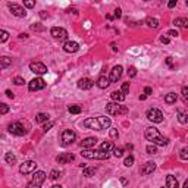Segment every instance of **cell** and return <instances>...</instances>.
Here are the masks:
<instances>
[{"label": "cell", "mask_w": 188, "mask_h": 188, "mask_svg": "<svg viewBox=\"0 0 188 188\" xmlns=\"http://www.w3.org/2000/svg\"><path fill=\"white\" fill-rule=\"evenodd\" d=\"M50 35L56 40H66L68 38V31L65 28H60V27H53L50 30Z\"/></svg>", "instance_id": "cell-10"}, {"label": "cell", "mask_w": 188, "mask_h": 188, "mask_svg": "<svg viewBox=\"0 0 188 188\" xmlns=\"http://www.w3.org/2000/svg\"><path fill=\"white\" fill-rule=\"evenodd\" d=\"M40 15H41V18H47V15H46V12H44V10H43V12H41Z\"/></svg>", "instance_id": "cell-58"}, {"label": "cell", "mask_w": 188, "mask_h": 188, "mask_svg": "<svg viewBox=\"0 0 188 188\" xmlns=\"http://www.w3.org/2000/svg\"><path fill=\"white\" fill-rule=\"evenodd\" d=\"M166 188H179V182L176 179V176H173V175L166 176Z\"/></svg>", "instance_id": "cell-20"}, {"label": "cell", "mask_w": 188, "mask_h": 188, "mask_svg": "<svg viewBox=\"0 0 188 188\" xmlns=\"http://www.w3.org/2000/svg\"><path fill=\"white\" fill-rule=\"evenodd\" d=\"M96 143H97V140L94 138V137H87V138H84L81 141V147L82 148H94Z\"/></svg>", "instance_id": "cell-19"}, {"label": "cell", "mask_w": 188, "mask_h": 188, "mask_svg": "<svg viewBox=\"0 0 188 188\" xmlns=\"http://www.w3.org/2000/svg\"><path fill=\"white\" fill-rule=\"evenodd\" d=\"M46 172L43 171H35L34 172V176L33 179L28 182V185H27V188H40L41 185H43V182L46 181Z\"/></svg>", "instance_id": "cell-3"}, {"label": "cell", "mask_w": 188, "mask_h": 188, "mask_svg": "<svg viewBox=\"0 0 188 188\" xmlns=\"http://www.w3.org/2000/svg\"><path fill=\"white\" fill-rule=\"evenodd\" d=\"M182 101L184 105H188V87H182Z\"/></svg>", "instance_id": "cell-36"}, {"label": "cell", "mask_w": 188, "mask_h": 188, "mask_svg": "<svg viewBox=\"0 0 188 188\" xmlns=\"http://www.w3.org/2000/svg\"><path fill=\"white\" fill-rule=\"evenodd\" d=\"M9 112V106L6 103H0V115H6Z\"/></svg>", "instance_id": "cell-41"}, {"label": "cell", "mask_w": 188, "mask_h": 188, "mask_svg": "<svg viewBox=\"0 0 188 188\" xmlns=\"http://www.w3.org/2000/svg\"><path fill=\"white\" fill-rule=\"evenodd\" d=\"M44 30H46V28H44L41 24H38V22L31 25V31H35V33H41V31H44Z\"/></svg>", "instance_id": "cell-35"}, {"label": "cell", "mask_w": 188, "mask_h": 188, "mask_svg": "<svg viewBox=\"0 0 188 188\" xmlns=\"http://www.w3.org/2000/svg\"><path fill=\"white\" fill-rule=\"evenodd\" d=\"M113 156L115 157H122L123 156V148H113Z\"/></svg>", "instance_id": "cell-43"}, {"label": "cell", "mask_w": 188, "mask_h": 188, "mask_svg": "<svg viewBox=\"0 0 188 188\" xmlns=\"http://www.w3.org/2000/svg\"><path fill=\"white\" fill-rule=\"evenodd\" d=\"M24 78H21V76H15L13 78V84H16V85H22L24 84Z\"/></svg>", "instance_id": "cell-48"}, {"label": "cell", "mask_w": 188, "mask_h": 188, "mask_svg": "<svg viewBox=\"0 0 188 188\" xmlns=\"http://www.w3.org/2000/svg\"><path fill=\"white\" fill-rule=\"evenodd\" d=\"M178 121H179L181 123H187L188 122V115L187 113H184L182 110H178Z\"/></svg>", "instance_id": "cell-32"}, {"label": "cell", "mask_w": 188, "mask_h": 188, "mask_svg": "<svg viewBox=\"0 0 188 188\" xmlns=\"http://www.w3.org/2000/svg\"><path fill=\"white\" fill-rule=\"evenodd\" d=\"M160 41H162L163 44H168V43H169V37H162V38H160Z\"/></svg>", "instance_id": "cell-52"}, {"label": "cell", "mask_w": 188, "mask_h": 188, "mask_svg": "<svg viewBox=\"0 0 188 188\" xmlns=\"http://www.w3.org/2000/svg\"><path fill=\"white\" fill-rule=\"evenodd\" d=\"M121 16H122V10H121L119 8L115 9V18H118V19H119Z\"/></svg>", "instance_id": "cell-50"}, {"label": "cell", "mask_w": 188, "mask_h": 188, "mask_svg": "<svg viewBox=\"0 0 188 188\" xmlns=\"http://www.w3.org/2000/svg\"><path fill=\"white\" fill-rule=\"evenodd\" d=\"M146 151H147L148 154H154L156 151H157V148H156L154 144H148L147 147H146Z\"/></svg>", "instance_id": "cell-39"}, {"label": "cell", "mask_w": 188, "mask_h": 188, "mask_svg": "<svg viewBox=\"0 0 188 188\" xmlns=\"http://www.w3.org/2000/svg\"><path fill=\"white\" fill-rule=\"evenodd\" d=\"M82 125L85 126V128H88V129H94V131H101V126H100V122H98L97 118H88V119H85Z\"/></svg>", "instance_id": "cell-13"}, {"label": "cell", "mask_w": 188, "mask_h": 188, "mask_svg": "<svg viewBox=\"0 0 188 188\" xmlns=\"http://www.w3.org/2000/svg\"><path fill=\"white\" fill-rule=\"evenodd\" d=\"M51 188H62V187H60V185H53Z\"/></svg>", "instance_id": "cell-59"}, {"label": "cell", "mask_w": 188, "mask_h": 188, "mask_svg": "<svg viewBox=\"0 0 188 188\" xmlns=\"http://www.w3.org/2000/svg\"><path fill=\"white\" fill-rule=\"evenodd\" d=\"M68 110H69V113H72V115L81 113V107L78 106V105H72V106H69L68 107Z\"/></svg>", "instance_id": "cell-33"}, {"label": "cell", "mask_w": 188, "mask_h": 188, "mask_svg": "<svg viewBox=\"0 0 188 188\" xmlns=\"http://www.w3.org/2000/svg\"><path fill=\"white\" fill-rule=\"evenodd\" d=\"M24 6L28 9H31L35 6V2H34V0H27V2H24Z\"/></svg>", "instance_id": "cell-46"}, {"label": "cell", "mask_w": 188, "mask_h": 188, "mask_svg": "<svg viewBox=\"0 0 188 188\" xmlns=\"http://www.w3.org/2000/svg\"><path fill=\"white\" fill-rule=\"evenodd\" d=\"M176 100H178V94L176 93H169V94L165 96V103H168V105L176 103Z\"/></svg>", "instance_id": "cell-25"}, {"label": "cell", "mask_w": 188, "mask_h": 188, "mask_svg": "<svg viewBox=\"0 0 188 188\" xmlns=\"http://www.w3.org/2000/svg\"><path fill=\"white\" fill-rule=\"evenodd\" d=\"M137 75V68L135 66H129V69H128V76L129 78H134Z\"/></svg>", "instance_id": "cell-42"}, {"label": "cell", "mask_w": 188, "mask_h": 188, "mask_svg": "<svg viewBox=\"0 0 188 188\" xmlns=\"http://www.w3.org/2000/svg\"><path fill=\"white\" fill-rule=\"evenodd\" d=\"M110 97L113 100V103H122L123 100H125V96H123L121 91H113V93L110 94Z\"/></svg>", "instance_id": "cell-24"}, {"label": "cell", "mask_w": 188, "mask_h": 188, "mask_svg": "<svg viewBox=\"0 0 188 188\" xmlns=\"http://www.w3.org/2000/svg\"><path fill=\"white\" fill-rule=\"evenodd\" d=\"M147 119L154 123H160V122H163V113L159 109H148Z\"/></svg>", "instance_id": "cell-7"}, {"label": "cell", "mask_w": 188, "mask_h": 188, "mask_svg": "<svg viewBox=\"0 0 188 188\" xmlns=\"http://www.w3.org/2000/svg\"><path fill=\"white\" fill-rule=\"evenodd\" d=\"M146 138L148 140V141H151L154 146H166L168 144V140L165 138V137H162L160 135V132L157 131V128H154V126H148L147 129H146Z\"/></svg>", "instance_id": "cell-1"}, {"label": "cell", "mask_w": 188, "mask_h": 188, "mask_svg": "<svg viewBox=\"0 0 188 188\" xmlns=\"http://www.w3.org/2000/svg\"><path fill=\"white\" fill-rule=\"evenodd\" d=\"M121 93H122L123 96H126V94L129 93V82H123V84H122V90H121Z\"/></svg>", "instance_id": "cell-40"}, {"label": "cell", "mask_w": 188, "mask_h": 188, "mask_svg": "<svg viewBox=\"0 0 188 188\" xmlns=\"http://www.w3.org/2000/svg\"><path fill=\"white\" fill-rule=\"evenodd\" d=\"M109 134H110V137L113 140H116L118 137H119V132H118V129H115V128H112L110 131H109Z\"/></svg>", "instance_id": "cell-47"}, {"label": "cell", "mask_w": 188, "mask_h": 188, "mask_svg": "<svg viewBox=\"0 0 188 188\" xmlns=\"http://www.w3.org/2000/svg\"><path fill=\"white\" fill-rule=\"evenodd\" d=\"M75 137H76V135H75V132L72 131V129H65V131L62 132V138H60L62 143H60V144H62L63 147H66V146H69V144L74 143Z\"/></svg>", "instance_id": "cell-9"}, {"label": "cell", "mask_w": 188, "mask_h": 188, "mask_svg": "<svg viewBox=\"0 0 188 188\" xmlns=\"http://www.w3.org/2000/svg\"><path fill=\"white\" fill-rule=\"evenodd\" d=\"M100 150H101V151H106V153H109L110 150H113V146H112V143H110V141H103V143H101V146H100Z\"/></svg>", "instance_id": "cell-27"}, {"label": "cell", "mask_w": 188, "mask_h": 188, "mask_svg": "<svg viewBox=\"0 0 188 188\" xmlns=\"http://www.w3.org/2000/svg\"><path fill=\"white\" fill-rule=\"evenodd\" d=\"M163 188H165V187H163Z\"/></svg>", "instance_id": "cell-60"}, {"label": "cell", "mask_w": 188, "mask_h": 188, "mask_svg": "<svg viewBox=\"0 0 188 188\" xmlns=\"http://www.w3.org/2000/svg\"><path fill=\"white\" fill-rule=\"evenodd\" d=\"M168 35H171V37H178L179 33H178L176 30H171V31H168Z\"/></svg>", "instance_id": "cell-49"}, {"label": "cell", "mask_w": 188, "mask_h": 188, "mask_svg": "<svg viewBox=\"0 0 188 188\" xmlns=\"http://www.w3.org/2000/svg\"><path fill=\"white\" fill-rule=\"evenodd\" d=\"M151 93H153L151 87H146V88H144V94H146V96H150Z\"/></svg>", "instance_id": "cell-51"}, {"label": "cell", "mask_w": 188, "mask_h": 188, "mask_svg": "<svg viewBox=\"0 0 188 188\" xmlns=\"http://www.w3.org/2000/svg\"><path fill=\"white\" fill-rule=\"evenodd\" d=\"M123 165L126 166V168H131L132 165H134V156H128V157H125V160H123Z\"/></svg>", "instance_id": "cell-37"}, {"label": "cell", "mask_w": 188, "mask_h": 188, "mask_svg": "<svg viewBox=\"0 0 188 188\" xmlns=\"http://www.w3.org/2000/svg\"><path fill=\"white\" fill-rule=\"evenodd\" d=\"M74 160V154L72 153H62L56 157V162L59 165H65V163H69Z\"/></svg>", "instance_id": "cell-15"}, {"label": "cell", "mask_w": 188, "mask_h": 188, "mask_svg": "<svg viewBox=\"0 0 188 188\" xmlns=\"http://www.w3.org/2000/svg\"><path fill=\"white\" fill-rule=\"evenodd\" d=\"M96 168H84V171H82V175L84 176H87V178H90V176H93L94 173H96Z\"/></svg>", "instance_id": "cell-31"}, {"label": "cell", "mask_w": 188, "mask_h": 188, "mask_svg": "<svg viewBox=\"0 0 188 188\" xmlns=\"http://www.w3.org/2000/svg\"><path fill=\"white\" fill-rule=\"evenodd\" d=\"M6 96H8L9 98H13V97H15V96H13V93H12L10 90H6Z\"/></svg>", "instance_id": "cell-53"}, {"label": "cell", "mask_w": 188, "mask_h": 188, "mask_svg": "<svg viewBox=\"0 0 188 188\" xmlns=\"http://www.w3.org/2000/svg\"><path fill=\"white\" fill-rule=\"evenodd\" d=\"M146 24H147L150 28H157V27H159V21H157L156 18L148 16L147 19H146Z\"/></svg>", "instance_id": "cell-29"}, {"label": "cell", "mask_w": 188, "mask_h": 188, "mask_svg": "<svg viewBox=\"0 0 188 188\" xmlns=\"http://www.w3.org/2000/svg\"><path fill=\"white\" fill-rule=\"evenodd\" d=\"M173 25L175 27H184V28H188V19L187 18H176L173 21Z\"/></svg>", "instance_id": "cell-26"}, {"label": "cell", "mask_w": 188, "mask_h": 188, "mask_svg": "<svg viewBox=\"0 0 188 188\" xmlns=\"http://www.w3.org/2000/svg\"><path fill=\"white\" fill-rule=\"evenodd\" d=\"M8 8L12 12V15H15L16 18H25V15H27L25 9L22 6L16 5V3H8Z\"/></svg>", "instance_id": "cell-12"}, {"label": "cell", "mask_w": 188, "mask_h": 188, "mask_svg": "<svg viewBox=\"0 0 188 188\" xmlns=\"http://www.w3.org/2000/svg\"><path fill=\"white\" fill-rule=\"evenodd\" d=\"M154 169H156L154 162H146L143 165V168H141V175H150V173L154 172Z\"/></svg>", "instance_id": "cell-18"}, {"label": "cell", "mask_w": 188, "mask_h": 188, "mask_svg": "<svg viewBox=\"0 0 188 188\" xmlns=\"http://www.w3.org/2000/svg\"><path fill=\"white\" fill-rule=\"evenodd\" d=\"M122 66L121 65H116L112 68V71H110V76H109V81L110 82H118L121 80V76H122Z\"/></svg>", "instance_id": "cell-14"}, {"label": "cell", "mask_w": 188, "mask_h": 188, "mask_svg": "<svg viewBox=\"0 0 188 188\" xmlns=\"http://www.w3.org/2000/svg\"><path fill=\"white\" fill-rule=\"evenodd\" d=\"M181 159H182V160H187L188 159V148L187 147H184L182 148V150H181Z\"/></svg>", "instance_id": "cell-44"}, {"label": "cell", "mask_w": 188, "mask_h": 188, "mask_svg": "<svg viewBox=\"0 0 188 188\" xmlns=\"http://www.w3.org/2000/svg\"><path fill=\"white\" fill-rule=\"evenodd\" d=\"M182 188H188V179H185V182H184V185H182Z\"/></svg>", "instance_id": "cell-57"}, {"label": "cell", "mask_w": 188, "mask_h": 188, "mask_svg": "<svg viewBox=\"0 0 188 188\" xmlns=\"http://www.w3.org/2000/svg\"><path fill=\"white\" fill-rule=\"evenodd\" d=\"M121 182H122L123 185H126V184H128V181H126V178H121Z\"/></svg>", "instance_id": "cell-55"}, {"label": "cell", "mask_w": 188, "mask_h": 188, "mask_svg": "<svg viewBox=\"0 0 188 188\" xmlns=\"http://www.w3.org/2000/svg\"><path fill=\"white\" fill-rule=\"evenodd\" d=\"M168 6H169V8H175V6H176V2H175V0H173V2H169Z\"/></svg>", "instance_id": "cell-54"}, {"label": "cell", "mask_w": 188, "mask_h": 188, "mask_svg": "<svg viewBox=\"0 0 188 188\" xmlns=\"http://www.w3.org/2000/svg\"><path fill=\"white\" fill-rule=\"evenodd\" d=\"M37 171V163L34 160H27L24 163L19 166V172L24 173V175H28V173H34Z\"/></svg>", "instance_id": "cell-6"}, {"label": "cell", "mask_w": 188, "mask_h": 188, "mask_svg": "<svg viewBox=\"0 0 188 188\" xmlns=\"http://www.w3.org/2000/svg\"><path fill=\"white\" fill-rule=\"evenodd\" d=\"M97 119H98V122H100V126H101V129H107V128L110 126V123H112L110 118H106V116H98Z\"/></svg>", "instance_id": "cell-23"}, {"label": "cell", "mask_w": 188, "mask_h": 188, "mask_svg": "<svg viewBox=\"0 0 188 188\" xmlns=\"http://www.w3.org/2000/svg\"><path fill=\"white\" fill-rule=\"evenodd\" d=\"M9 40V33L5 30H0V43H5Z\"/></svg>", "instance_id": "cell-38"}, {"label": "cell", "mask_w": 188, "mask_h": 188, "mask_svg": "<svg viewBox=\"0 0 188 188\" xmlns=\"http://www.w3.org/2000/svg\"><path fill=\"white\" fill-rule=\"evenodd\" d=\"M76 85H78V88H80V90H90L91 87L94 85V82L91 81L90 78H81V80L78 81V84H76Z\"/></svg>", "instance_id": "cell-17"}, {"label": "cell", "mask_w": 188, "mask_h": 188, "mask_svg": "<svg viewBox=\"0 0 188 188\" xmlns=\"http://www.w3.org/2000/svg\"><path fill=\"white\" fill-rule=\"evenodd\" d=\"M106 112L109 115H123L128 112V107L121 106L119 103H107L106 105Z\"/></svg>", "instance_id": "cell-4"}, {"label": "cell", "mask_w": 188, "mask_h": 188, "mask_svg": "<svg viewBox=\"0 0 188 188\" xmlns=\"http://www.w3.org/2000/svg\"><path fill=\"white\" fill-rule=\"evenodd\" d=\"M12 65V59L8 56H0V71L6 69L9 66Z\"/></svg>", "instance_id": "cell-22"}, {"label": "cell", "mask_w": 188, "mask_h": 188, "mask_svg": "<svg viewBox=\"0 0 188 188\" xmlns=\"http://www.w3.org/2000/svg\"><path fill=\"white\" fill-rule=\"evenodd\" d=\"M63 50L66 53H75V51L80 50V44L76 41H66L63 44Z\"/></svg>", "instance_id": "cell-16"}, {"label": "cell", "mask_w": 188, "mask_h": 188, "mask_svg": "<svg viewBox=\"0 0 188 188\" xmlns=\"http://www.w3.org/2000/svg\"><path fill=\"white\" fill-rule=\"evenodd\" d=\"M81 156H84L85 159H96V160L109 159V153L101 151V150H91V148H84L81 151Z\"/></svg>", "instance_id": "cell-2"}, {"label": "cell", "mask_w": 188, "mask_h": 188, "mask_svg": "<svg viewBox=\"0 0 188 188\" xmlns=\"http://www.w3.org/2000/svg\"><path fill=\"white\" fill-rule=\"evenodd\" d=\"M53 125H55L53 122H46L44 125H43V131H44V132L50 131V128H53Z\"/></svg>", "instance_id": "cell-45"}, {"label": "cell", "mask_w": 188, "mask_h": 188, "mask_svg": "<svg viewBox=\"0 0 188 188\" xmlns=\"http://www.w3.org/2000/svg\"><path fill=\"white\" fill-rule=\"evenodd\" d=\"M30 69H31V72L37 75H44L47 74V66L44 65V63H41V62H31L30 63Z\"/></svg>", "instance_id": "cell-11"}, {"label": "cell", "mask_w": 188, "mask_h": 188, "mask_svg": "<svg viewBox=\"0 0 188 188\" xmlns=\"http://www.w3.org/2000/svg\"><path fill=\"white\" fill-rule=\"evenodd\" d=\"M8 131L10 132V134H13V135H18V137H22V135H25L27 134V131H25L24 125L21 122H13L9 125Z\"/></svg>", "instance_id": "cell-8"}, {"label": "cell", "mask_w": 188, "mask_h": 188, "mask_svg": "<svg viewBox=\"0 0 188 188\" xmlns=\"http://www.w3.org/2000/svg\"><path fill=\"white\" fill-rule=\"evenodd\" d=\"M43 88H46V81L41 76H35L34 80L28 82V90L30 91H40Z\"/></svg>", "instance_id": "cell-5"}, {"label": "cell", "mask_w": 188, "mask_h": 188, "mask_svg": "<svg viewBox=\"0 0 188 188\" xmlns=\"http://www.w3.org/2000/svg\"><path fill=\"white\" fill-rule=\"evenodd\" d=\"M47 121H49V115L47 113H38L35 116V122L38 123H46Z\"/></svg>", "instance_id": "cell-28"}, {"label": "cell", "mask_w": 188, "mask_h": 188, "mask_svg": "<svg viewBox=\"0 0 188 188\" xmlns=\"http://www.w3.org/2000/svg\"><path fill=\"white\" fill-rule=\"evenodd\" d=\"M96 84H97V87H98V88L105 90V88H107V87H109L110 81H109V78H107V76H105V75H100Z\"/></svg>", "instance_id": "cell-21"}, {"label": "cell", "mask_w": 188, "mask_h": 188, "mask_svg": "<svg viewBox=\"0 0 188 188\" xmlns=\"http://www.w3.org/2000/svg\"><path fill=\"white\" fill-rule=\"evenodd\" d=\"M49 178L51 181H56L60 178V171H57V169H53V171L50 172V175H49Z\"/></svg>", "instance_id": "cell-34"}, {"label": "cell", "mask_w": 188, "mask_h": 188, "mask_svg": "<svg viewBox=\"0 0 188 188\" xmlns=\"http://www.w3.org/2000/svg\"><path fill=\"white\" fill-rule=\"evenodd\" d=\"M5 160H6V163H9V165H13L15 162H16V156L13 154V153H6V156H5Z\"/></svg>", "instance_id": "cell-30"}, {"label": "cell", "mask_w": 188, "mask_h": 188, "mask_svg": "<svg viewBox=\"0 0 188 188\" xmlns=\"http://www.w3.org/2000/svg\"><path fill=\"white\" fill-rule=\"evenodd\" d=\"M146 98H147L146 94H141V96H140V100H146Z\"/></svg>", "instance_id": "cell-56"}]
</instances>
